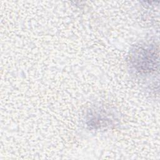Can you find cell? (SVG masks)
<instances>
[{
	"label": "cell",
	"instance_id": "6da1fadb",
	"mask_svg": "<svg viewBox=\"0 0 160 160\" xmlns=\"http://www.w3.org/2000/svg\"><path fill=\"white\" fill-rule=\"evenodd\" d=\"M158 47L154 43L144 42L135 46L129 55L132 68L140 74L154 71L159 64Z\"/></svg>",
	"mask_w": 160,
	"mask_h": 160
}]
</instances>
